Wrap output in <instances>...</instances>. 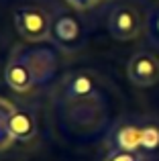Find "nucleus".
<instances>
[{
  "label": "nucleus",
  "instance_id": "obj_6",
  "mask_svg": "<svg viewBox=\"0 0 159 161\" xmlns=\"http://www.w3.org/2000/svg\"><path fill=\"white\" fill-rule=\"evenodd\" d=\"M51 41L59 49L72 53L82 47V25L74 14H57L51 23Z\"/></svg>",
  "mask_w": 159,
  "mask_h": 161
},
{
  "label": "nucleus",
  "instance_id": "obj_3",
  "mask_svg": "<svg viewBox=\"0 0 159 161\" xmlns=\"http://www.w3.org/2000/svg\"><path fill=\"white\" fill-rule=\"evenodd\" d=\"M143 29V19L139 10L131 4H118L108 16V31L116 41H133Z\"/></svg>",
  "mask_w": 159,
  "mask_h": 161
},
{
  "label": "nucleus",
  "instance_id": "obj_4",
  "mask_svg": "<svg viewBox=\"0 0 159 161\" xmlns=\"http://www.w3.org/2000/svg\"><path fill=\"white\" fill-rule=\"evenodd\" d=\"M4 80L6 84L12 88L14 92H20V94H27L33 88L37 86V75L33 65L29 63L27 55H25L23 49H14L12 57L8 59L6 69H4Z\"/></svg>",
  "mask_w": 159,
  "mask_h": 161
},
{
  "label": "nucleus",
  "instance_id": "obj_7",
  "mask_svg": "<svg viewBox=\"0 0 159 161\" xmlns=\"http://www.w3.org/2000/svg\"><path fill=\"white\" fill-rule=\"evenodd\" d=\"M98 92V78L92 71H76L69 74L61 84V100L65 102H82Z\"/></svg>",
  "mask_w": 159,
  "mask_h": 161
},
{
  "label": "nucleus",
  "instance_id": "obj_1",
  "mask_svg": "<svg viewBox=\"0 0 159 161\" xmlns=\"http://www.w3.org/2000/svg\"><path fill=\"white\" fill-rule=\"evenodd\" d=\"M51 23L53 19L49 16V12L37 4H25L14 10V29L29 43L51 39Z\"/></svg>",
  "mask_w": 159,
  "mask_h": 161
},
{
  "label": "nucleus",
  "instance_id": "obj_8",
  "mask_svg": "<svg viewBox=\"0 0 159 161\" xmlns=\"http://www.w3.org/2000/svg\"><path fill=\"white\" fill-rule=\"evenodd\" d=\"M4 129H6L10 139L27 143L37 135V122L33 118V114L27 112V110H12L6 116V126Z\"/></svg>",
  "mask_w": 159,
  "mask_h": 161
},
{
  "label": "nucleus",
  "instance_id": "obj_13",
  "mask_svg": "<svg viewBox=\"0 0 159 161\" xmlns=\"http://www.w3.org/2000/svg\"><path fill=\"white\" fill-rule=\"evenodd\" d=\"M155 29H157V33H159V16H157V23H155Z\"/></svg>",
  "mask_w": 159,
  "mask_h": 161
},
{
  "label": "nucleus",
  "instance_id": "obj_10",
  "mask_svg": "<svg viewBox=\"0 0 159 161\" xmlns=\"http://www.w3.org/2000/svg\"><path fill=\"white\" fill-rule=\"evenodd\" d=\"M141 155L145 159L159 157V120L143 118V149Z\"/></svg>",
  "mask_w": 159,
  "mask_h": 161
},
{
  "label": "nucleus",
  "instance_id": "obj_2",
  "mask_svg": "<svg viewBox=\"0 0 159 161\" xmlns=\"http://www.w3.org/2000/svg\"><path fill=\"white\" fill-rule=\"evenodd\" d=\"M108 151L123 149L141 153L143 149V118H123L110 129L106 137Z\"/></svg>",
  "mask_w": 159,
  "mask_h": 161
},
{
  "label": "nucleus",
  "instance_id": "obj_11",
  "mask_svg": "<svg viewBox=\"0 0 159 161\" xmlns=\"http://www.w3.org/2000/svg\"><path fill=\"white\" fill-rule=\"evenodd\" d=\"M104 161H147L141 153L135 151H123V149H110L106 153Z\"/></svg>",
  "mask_w": 159,
  "mask_h": 161
},
{
  "label": "nucleus",
  "instance_id": "obj_9",
  "mask_svg": "<svg viewBox=\"0 0 159 161\" xmlns=\"http://www.w3.org/2000/svg\"><path fill=\"white\" fill-rule=\"evenodd\" d=\"M23 51L27 55L29 63L33 65V69H35L37 84L47 80L49 75L53 74V69H55V65H57V59L51 51H47V49H23Z\"/></svg>",
  "mask_w": 159,
  "mask_h": 161
},
{
  "label": "nucleus",
  "instance_id": "obj_12",
  "mask_svg": "<svg viewBox=\"0 0 159 161\" xmlns=\"http://www.w3.org/2000/svg\"><path fill=\"white\" fill-rule=\"evenodd\" d=\"M65 2H68L72 8H76V10H90V8H94L100 0H65Z\"/></svg>",
  "mask_w": 159,
  "mask_h": 161
},
{
  "label": "nucleus",
  "instance_id": "obj_5",
  "mask_svg": "<svg viewBox=\"0 0 159 161\" xmlns=\"http://www.w3.org/2000/svg\"><path fill=\"white\" fill-rule=\"evenodd\" d=\"M127 75L137 88H151L159 82V57L151 51H139L129 59Z\"/></svg>",
  "mask_w": 159,
  "mask_h": 161
}]
</instances>
